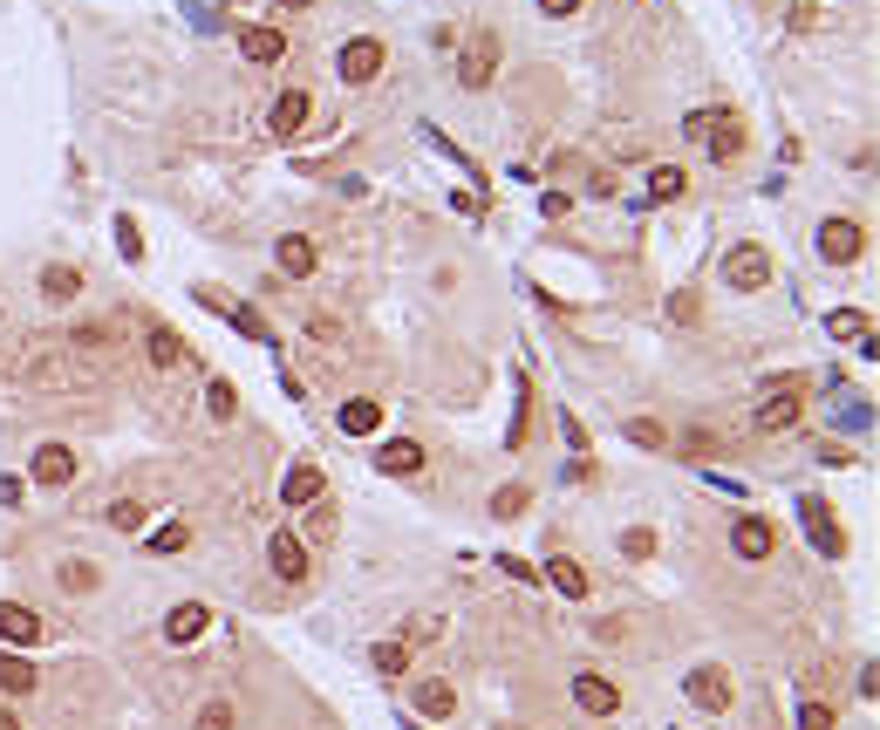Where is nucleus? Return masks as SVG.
I'll return each mask as SVG.
<instances>
[{
  "instance_id": "1",
  "label": "nucleus",
  "mask_w": 880,
  "mask_h": 730,
  "mask_svg": "<svg viewBox=\"0 0 880 730\" xmlns=\"http://www.w3.org/2000/svg\"><path fill=\"white\" fill-rule=\"evenodd\" d=\"M799 417H805V389L792 383V376H778V389H771L765 403L751 410V430H765V437H778V430H792Z\"/></svg>"
},
{
  "instance_id": "2",
  "label": "nucleus",
  "mask_w": 880,
  "mask_h": 730,
  "mask_svg": "<svg viewBox=\"0 0 880 730\" xmlns=\"http://www.w3.org/2000/svg\"><path fill=\"white\" fill-rule=\"evenodd\" d=\"M689 703H696L703 717H724L730 703H737V690H730V676L717 662H703V669H689Z\"/></svg>"
},
{
  "instance_id": "3",
  "label": "nucleus",
  "mask_w": 880,
  "mask_h": 730,
  "mask_svg": "<svg viewBox=\"0 0 880 730\" xmlns=\"http://www.w3.org/2000/svg\"><path fill=\"white\" fill-rule=\"evenodd\" d=\"M819 253H826L833 267H853V260L867 253V226H860V219H826V226H819Z\"/></svg>"
},
{
  "instance_id": "4",
  "label": "nucleus",
  "mask_w": 880,
  "mask_h": 730,
  "mask_svg": "<svg viewBox=\"0 0 880 730\" xmlns=\"http://www.w3.org/2000/svg\"><path fill=\"white\" fill-rule=\"evenodd\" d=\"M799 519H805V539H812L826 560H840V553H846V526L833 519V505H826V499H805Z\"/></svg>"
},
{
  "instance_id": "5",
  "label": "nucleus",
  "mask_w": 880,
  "mask_h": 730,
  "mask_svg": "<svg viewBox=\"0 0 880 730\" xmlns=\"http://www.w3.org/2000/svg\"><path fill=\"white\" fill-rule=\"evenodd\" d=\"M383 55H389V48H383L376 35H355V41L342 48V82H348V89L376 82V76H383Z\"/></svg>"
},
{
  "instance_id": "6",
  "label": "nucleus",
  "mask_w": 880,
  "mask_h": 730,
  "mask_svg": "<svg viewBox=\"0 0 880 730\" xmlns=\"http://www.w3.org/2000/svg\"><path fill=\"white\" fill-rule=\"evenodd\" d=\"M724 280L758 294V287L771 280V253H765V246H730V253H724Z\"/></svg>"
},
{
  "instance_id": "7",
  "label": "nucleus",
  "mask_w": 880,
  "mask_h": 730,
  "mask_svg": "<svg viewBox=\"0 0 880 730\" xmlns=\"http://www.w3.org/2000/svg\"><path fill=\"white\" fill-rule=\"evenodd\" d=\"M307 116H314V96H307V89H280L273 110H267V130H273V137H301Z\"/></svg>"
},
{
  "instance_id": "8",
  "label": "nucleus",
  "mask_w": 880,
  "mask_h": 730,
  "mask_svg": "<svg viewBox=\"0 0 880 730\" xmlns=\"http://www.w3.org/2000/svg\"><path fill=\"white\" fill-rule=\"evenodd\" d=\"M314 260H321V253H314L307 232H280V239H273V267H280V280H307Z\"/></svg>"
},
{
  "instance_id": "9",
  "label": "nucleus",
  "mask_w": 880,
  "mask_h": 730,
  "mask_svg": "<svg viewBox=\"0 0 880 730\" xmlns=\"http://www.w3.org/2000/svg\"><path fill=\"white\" fill-rule=\"evenodd\" d=\"M28 478H35V485H48V492H62V485L76 478V451H69V444H35Z\"/></svg>"
},
{
  "instance_id": "10",
  "label": "nucleus",
  "mask_w": 880,
  "mask_h": 730,
  "mask_svg": "<svg viewBox=\"0 0 880 730\" xmlns=\"http://www.w3.org/2000/svg\"><path fill=\"white\" fill-rule=\"evenodd\" d=\"M267 560H273V574L287 580V587H301V580H307V539L301 533H273L267 539Z\"/></svg>"
},
{
  "instance_id": "11",
  "label": "nucleus",
  "mask_w": 880,
  "mask_h": 730,
  "mask_svg": "<svg viewBox=\"0 0 880 730\" xmlns=\"http://www.w3.org/2000/svg\"><path fill=\"white\" fill-rule=\"evenodd\" d=\"M703 137H710V164H737V157H744V123H737V110H717Z\"/></svg>"
},
{
  "instance_id": "12",
  "label": "nucleus",
  "mask_w": 880,
  "mask_h": 730,
  "mask_svg": "<svg viewBox=\"0 0 880 730\" xmlns=\"http://www.w3.org/2000/svg\"><path fill=\"white\" fill-rule=\"evenodd\" d=\"M492 76H498V35H478L471 48H464V62H458V82L464 89H485Z\"/></svg>"
},
{
  "instance_id": "13",
  "label": "nucleus",
  "mask_w": 880,
  "mask_h": 730,
  "mask_svg": "<svg viewBox=\"0 0 880 730\" xmlns=\"http://www.w3.org/2000/svg\"><path fill=\"white\" fill-rule=\"evenodd\" d=\"M0 642H7V649H35V642H41V615H35V608H21V601H0Z\"/></svg>"
},
{
  "instance_id": "14",
  "label": "nucleus",
  "mask_w": 880,
  "mask_h": 730,
  "mask_svg": "<svg viewBox=\"0 0 880 730\" xmlns=\"http://www.w3.org/2000/svg\"><path fill=\"white\" fill-rule=\"evenodd\" d=\"M321 492H328L321 464H294V471H287V485H280V499L294 505V512H314V505H321Z\"/></svg>"
},
{
  "instance_id": "15",
  "label": "nucleus",
  "mask_w": 880,
  "mask_h": 730,
  "mask_svg": "<svg viewBox=\"0 0 880 730\" xmlns=\"http://www.w3.org/2000/svg\"><path fill=\"white\" fill-rule=\"evenodd\" d=\"M771 546H778L771 519H737V526H730V553H737V560H771Z\"/></svg>"
},
{
  "instance_id": "16",
  "label": "nucleus",
  "mask_w": 880,
  "mask_h": 730,
  "mask_svg": "<svg viewBox=\"0 0 880 730\" xmlns=\"http://www.w3.org/2000/svg\"><path fill=\"white\" fill-rule=\"evenodd\" d=\"M574 703L587 710V717H614V710H621V690H614L608 676H587V669H580V676H574Z\"/></svg>"
},
{
  "instance_id": "17",
  "label": "nucleus",
  "mask_w": 880,
  "mask_h": 730,
  "mask_svg": "<svg viewBox=\"0 0 880 730\" xmlns=\"http://www.w3.org/2000/svg\"><path fill=\"white\" fill-rule=\"evenodd\" d=\"M198 301H205V308H219L232 328L246 335V342H273V328L260 321V308H239V301H226V294H205V287H198Z\"/></svg>"
},
{
  "instance_id": "18",
  "label": "nucleus",
  "mask_w": 880,
  "mask_h": 730,
  "mask_svg": "<svg viewBox=\"0 0 880 730\" xmlns=\"http://www.w3.org/2000/svg\"><path fill=\"white\" fill-rule=\"evenodd\" d=\"M205 628H212L205 601H178V608L164 615V642H178V649H185V642H198V635H205Z\"/></svg>"
},
{
  "instance_id": "19",
  "label": "nucleus",
  "mask_w": 880,
  "mask_h": 730,
  "mask_svg": "<svg viewBox=\"0 0 880 730\" xmlns=\"http://www.w3.org/2000/svg\"><path fill=\"white\" fill-rule=\"evenodd\" d=\"M417 710H423V724H444V717H458V690H451L444 676H423V683H417Z\"/></svg>"
},
{
  "instance_id": "20",
  "label": "nucleus",
  "mask_w": 880,
  "mask_h": 730,
  "mask_svg": "<svg viewBox=\"0 0 880 730\" xmlns=\"http://www.w3.org/2000/svg\"><path fill=\"white\" fill-rule=\"evenodd\" d=\"M239 55L260 62V69H273V62L287 55V35H280V28H239Z\"/></svg>"
},
{
  "instance_id": "21",
  "label": "nucleus",
  "mask_w": 880,
  "mask_h": 730,
  "mask_svg": "<svg viewBox=\"0 0 880 730\" xmlns=\"http://www.w3.org/2000/svg\"><path fill=\"white\" fill-rule=\"evenodd\" d=\"M376 471H389V478H410V471H423V444H417V437H389L383 451H376Z\"/></svg>"
},
{
  "instance_id": "22",
  "label": "nucleus",
  "mask_w": 880,
  "mask_h": 730,
  "mask_svg": "<svg viewBox=\"0 0 880 730\" xmlns=\"http://www.w3.org/2000/svg\"><path fill=\"white\" fill-rule=\"evenodd\" d=\"M376 430H383V403H376V396L342 403V437H376Z\"/></svg>"
},
{
  "instance_id": "23",
  "label": "nucleus",
  "mask_w": 880,
  "mask_h": 730,
  "mask_svg": "<svg viewBox=\"0 0 880 730\" xmlns=\"http://www.w3.org/2000/svg\"><path fill=\"white\" fill-rule=\"evenodd\" d=\"M144 355H151L157 369H178V362H185V342H178L164 321H151V328H144Z\"/></svg>"
},
{
  "instance_id": "24",
  "label": "nucleus",
  "mask_w": 880,
  "mask_h": 730,
  "mask_svg": "<svg viewBox=\"0 0 880 730\" xmlns=\"http://www.w3.org/2000/svg\"><path fill=\"white\" fill-rule=\"evenodd\" d=\"M546 580H553V594H567V601H587V567L580 560H546Z\"/></svg>"
},
{
  "instance_id": "25",
  "label": "nucleus",
  "mask_w": 880,
  "mask_h": 730,
  "mask_svg": "<svg viewBox=\"0 0 880 730\" xmlns=\"http://www.w3.org/2000/svg\"><path fill=\"white\" fill-rule=\"evenodd\" d=\"M35 683H41V669L28 662V655H0V690L7 696H28Z\"/></svg>"
},
{
  "instance_id": "26",
  "label": "nucleus",
  "mask_w": 880,
  "mask_h": 730,
  "mask_svg": "<svg viewBox=\"0 0 880 730\" xmlns=\"http://www.w3.org/2000/svg\"><path fill=\"white\" fill-rule=\"evenodd\" d=\"M41 294H48V301H76V294H82V273L76 267H41Z\"/></svg>"
},
{
  "instance_id": "27",
  "label": "nucleus",
  "mask_w": 880,
  "mask_h": 730,
  "mask_svg": "<svg viewBox=\"0 0 880 730\" xmlns=\"http://www.w3.org/2000/svg\"><path fill=\"white\" fill-rule=\"evenodd\" d=\"M185 546H192V526H185V519H164V526L151 533V553H157V560H171V553H185Z\"/></svg>"
},
{
  "instance_id": "28",
  "label": "nucleus",
  "mask_w": 880,
  "mask_h": 730,
  "mask_svg": "<svg viewBox=\"0 0 880 730\" xmlns=\"http://www.w3.org/2000/svg\"><path fill=\"white\" fill-rule=\"evenodd\" d=\"M683 171H676V164H655L649 171V205H669V198H683Z\"/></svg>"
},
{
  "instance_id": "29",
  "label": "nucleus",
  "mask_w": 880,
  "mask_h": 730,
  "mask_svg": "<svg viewBox=\"0 0 880 730\" xmlns=\"http://www.w3.org/2000/svg\"><path fill=\"white\" fill-rule=\"evenodd\" d=\"M826 328H833L840 342H867V328H874V321H867V314H860V308H840V314H833V321H826Z\"/></svg>"
},
{
  "instance_id": "30",
  "label": "nucleus",
  "mask_w": 880,
  "mask_h": 730,
  "mask_svg": "<svg viewBox=\"0 0 880 730\" xmlns=\"http://www.w3.org/2000/svg\"><path fill=\"white\" fill-rule=\"evenodd\" d=\"M376 676H403V669H410V649H403V642H376Z\"/></svg>"
},
{
  "instance_id": "31",
  "label": "nucleus",
  "mask_w": 880,
  "mask_h": 730,
  "mask_svg": "<svg viewBox=\"0 0 880 730\" xmlns=\"http://www.w3.org/2000/svg\"><path fill=\"white\" fill-rule=\"evenodd\" d=\"M628 444H635V451H662L669 437H662V423H655V417H635V423H628Z\"/></svg>"
},
{
  "instance_id": "32",
  "label": "nucleus",
  "mask_w": 880,
  "mask_h": 730,
  "mask_svg": "<svg viewBox=\"0 0 880 730\" xmlns=\"http://www.w3.org/2000/svg\"><path fill=\"white\" fill-rule=\"evenodd\" d=\"M110 526H116V533H137V526H144V499H116L110 505Z\"/></svg>"
},
{
  "instance_id": "33",
  "label": "nucleus",
  "mask_w": 880,
  "mask_h": 730,
  "mask_svg": "<svg viewBox=\"0 0 880 730\" xmlns=\"http://www.w3.org/2000/svg\"><path fill=\"white\" fill-rule=\"evenodd\" d=\"M519 512H526V485H498L492 519H519Z\"/></svg>"
},
{
  "instance_id": "34",
  "label": "nucleus",
  "mask_w": 880,
  "mask_h": 730,
  "mask_svg": "<svg viewBox=\"0 0 880 730\" xmlns=\"http://www.w3.org/2000/svg\"><path fill=\"white\" fill-rule=\"evenodd\" d=\"M116 253H123V260H144V232H137V219H116Z\"/></svg>"
},
{
  "instance_id": "35",
  "label": "nucleus",
  "mask_w": 880,
  "mask_h": 730,
  "mask_svg": "<svg viewBox=\"0 0 880 730\" xmlns=\"http://www.w3.org/2000/svg\"><path fill=\"white\" fill-rule=\"evenodd\" d=\"M192 730H232V703H219V696H212V703L192 717Z\"/></svg>"
},
{
  "instance_id": "36",
  "label": "nucleus",
  "mask_w": 880,
  "mask_h": 730,
  "mask_svg": "<svg viewBox=\"0 0 880 730\" xmlns=\"http://www.w3.org/2000/svg\"><path fill=\"white\" fill-rule=\"evenodd\" d=\"M621 553H628V560H649V553H655V533H649V526H628V533H621Z\"/></svg>"
},
{
  "instance_id": "37",
  "label": "nucleus",
  "mask_w": 880,
  "mask_h": 730,
  "mask_svg": "<svg viewBox=\"0 0 880 730\" xmlns=\"http://www.w3.org/2000/svg\"><path fill=\"white\" fill-rule=\"evenodd\" d=\"M205 403H212V417L226 423L232 410H239V396H232V383H205Z\"/></svg>"
},
{
  "instance_id": "38",
  "label": "nucleus",
  "mask_w": 880,
  "mask_h": 730,
  "mask_svg": "<svg viewBox=\"0 0 880 730\" xmlns=\"http://www.w3.org/2000/svg\"><path fill=\"white\" fill-rule=\"evenodd\" d=\"M62 587H69V594H89V587H96V567H89V560H69V567H62Z\"/></svg>"
},
{
  "instance_id": "39",
  "label": "nucleus",
  "mask_w": 880,
  "mask_h": 730,
  "mask_svg": "<svg viewBox=\"0 0 880 730\" xmlns=\"http://www.w3.org/2000/svg\"><path fill=\"white\" fill-rule=\"evenodd\" d=\"M69 342H76L82 355H103V348H110V328H76Z\"/></svg>"
},
{
  "instance_id": "40",
  "label": "nucleus",
  "mask_w": 880,
  "mask_h": 730,
  "mask_svg": "<svg viewBox=\"0 0 880 730\" xmlns=\"http://www.w3.org/2000/svg\"><path fill=\"white\" fill-rule=\"evenodd\" d=\"M799 730H833V710H826V703H805V710H799Z\"/></svg>"
},
{
  "instance_id": "41",
  "label": "nucleus",
  "mask_w": 880,
  "mask_h": 730,
  "mask_svg": "<svg viewBox=\"0 0 880 730\" xmlns=\"http://www.w3.org/2000/svg\"><path fill=\"white\" fill-rule=\"evenodd\" d=\"M560 437H567L574 451H587V430H580V417H574V410H560Z\"/></svg>"
},
{
  "instance_id": "42",
  "label": "nucleus",
  "mask_w": 880,
  "mask_h": 730,
  "mask_svg": "<svg viewBox=\"0 0 880 730\" xmlns=\"http://www.w3.org/2000/svg\"><path fill=\"white\" fill-rule=\"evenodd\" d=\"M0 505H21V478H0Z\"/></svg>"
},
{
  "instance_id": "43",
  "label": "nucleus",
  "mask_w": 880,
  "mask_h": 730,
  "mask_svg": "<svg viewBox=\"0 0 880 730\" xmlns=\"http://www.w3.org/2000/svg\"><path fill=\"white\" fill-rule=\"evenodd\" d=\"M539 7H546V14H553V21H560V14H574L580 0H539Z\"/></svg>"
},
{
  "instance_id": "44",
  "label": "nucleus",
  "mask_w": 880,
  "mask_h": 730,
  "mask_svg": "<svg viewBox=\"0 0 880 730\" xmlns=\"http://www.w3.org/2000/svg\"><path fill=\"white\" fill-rule=\"evenodd\" d=\"M0 730H21V717H14V710H0Z\"/></svg>"
},
{
  "instance_id": "45",
  "label": "nucleus",
  "mask_w": 880,
  "mask_h": 730,
  "mask_svg": "<svg viewBox=\"0 0 880 730\" xmlns=\"http://www.w3.org/2000/svg\"><path fill=\"white\" fill-rule=\"evenodd\" d=\"M280 7H314V0H280Z\"/></svg>"
}]
</instances>
